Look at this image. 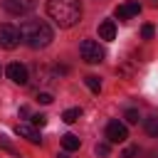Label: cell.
<instances>
[{"mask_svg":"<svg viewBox=\"0 0 158 158\" xmlns=\"http://www.w3.org/2000/svg\"><path fill=\"white\" fill-rule=\"evenodd\" d=\"M52 37H54V32L44 20H25L20 25V40H25V44L32 49L47 47L52 42Z\"/></svg>","mask_w":158,"mask_h":158,"instance_id":"6da1fadb","label":"cell"},{"mask_svg":"<svg viewBox=\"0 0 158 158\" xmlns=\"http://www.w3.org/2000/svg\"><path fill=\"white\" fill-rule=\"evenodd\" d=\"M47 15L59 27H72L81 17V5L79 0H47Z\"/></svg>","mask_w":158,"mask_h":158,"instance_id":"7a4b0ae2","label":"cell"},{"mask_svg":"<svg viewBox=\"0 0 158 158\" xmlns=\"http://www.w3.org/2000/svg\"><path fill=\"white\" fill-rule=\"evenodd\" d=\"M79 54H81V59H84L86 64H99V62H104V57H106L104 47H101L99 42H94V40H84V42L79 44Z\"/></svg>","mask_w":158,"mask_h":158,"instance_id":"3957f363","label":"cell"},{"mask_svg":"<svg viewBox=\"0 0 158 158\" xmlns=\"http://www.w3.org/2000/svg\"><path fill=\"white\" fill-rule=\"evenodd\" d=\"M20 44V30L12 25H0V47L2 49H15Z\"/></svg>","mask_w":158,"mask_h":158,"instance_id":"277c9868","label":"cell"},{"mask_svg":"<svg viewBox=\"0 0 158 158\" xmlns=\"http://www.w3.org/2000/svg\"><path fill=\"white\" fill-rule=\"evenodd\" d=\"M106 138H109V143H123L128 138V131L121 121H109L106 123Z\"/></svg>","mask_w":158,"mask_h":158,"instance_id":"5b68a950","label":"cell"},{"mask_svg":"<svg viewBox=\"0 0 158 158\" xmlns=\"http://www.w3.org/2000/svg\"><path fill=\"white\" fill-rule=\"evenodd\" d=\"M7 77L15 81V84H20V86H25L27 84V79H30V74H27V67L25 64H20V62H12V64H7Z\"/></svg>","mask_w":158,"mask_h":158,"instance_id":"8992f818","label":"cell"},{"mask_svg":"<svg viewBox=\"0 0 158 158\" xmlns=\"http://www.w3.org/2000/svg\"><path fill=\"white\" fill-rule=\"evenodd\" d=\"M2 7L10 12V15H25L35 7V0H5Z\"/></svg>","mask_w":158,"mask_h":158,"instance_id":"52a82bcc","label":"cell"},{"mask_svg":"<svg viewBox=\"0 0 158 158\" xmlns=\"http://www.w3.org/2000/svg\"><path fill=\"white\" fill-rule=\"evenodd\" d=\"M15 133H17V136H22V138H27L30 143H42L40 131H37L35 126H30V123H17V126H15Z\"/></svg>","mask_w":158,"mask_h":158,"instance_id":"ba28073f","label":"cell"},{"mask_svg":"<svg viewBox=\"0 0 158 158\" xmlns=\"http://www.w3.org/2000/svg\"><path fill=\"white\" fill-rule=\"evenodd\" d=\"M138 12H141V5H138L136 0H128V2H123V5L116 7V17H118V20H131V17L138 15Z\"/></svg>","mask_w":158,"mask_h":158,"instance_id":"9c48e42d","label":"cell"},{"mask_svg":"<svg viewBox=\"0 0 158 158\" xmlns=\"http://www.w3.org/2000/svg\"><path fill=\"white\" fill-rule=\"evenodd\" d=\"M99 37H101V40H106V42H109V40H114V37H116V25H114L111 20H104V22L99 25Z\"/></svg>","mask_w":158,"mask_h":158,"instance_id":"30bf717a","label":"cell"},{"mask_svg":"<svg viewBox=\"0 0 158 158\" xmlns=\"http://www.w3.org/2000/svg\"><path fill=\"white\" fill-rule=\"evenodd\" d=\"M62 146H64V151H77V148L81 146V141H79L74 133H64V136H62Z\"/></svg>","mask_w":158,"mask_h":158,"instance_id":"8fae6325","label":"cell"},{"mask_svg":"<svg viewBox=\"0 0 158 158\" xmlns=\"http://www.w3.org/2000/svg\"><path fill=\"white\" fill-rule=\"evenodd\" d=\"M79 116H81V109H67V111L62 114V121H64V123H74Z\"/></svg>","mask_w":158,"mask_h":158,"instance_id":"7c38bea8","label":"cell"},{"mask_svg":"<svg viewBox=\"0 0 158 158\" xmlns=\"http://www.w3.org/2000/svg\"><path fill=\"white\" fill-rule=\"evenodd\" d=\"M84 84L94 91V94H99V89H101V81H99V77H94V74H89V77H84Z\"/></svg>","mask_w":158,"mask_h":158,"instance_id":"4fadbf2b","label":"cell"},{"mask_svg":"<svg viewBox=\"0 0 158 158\" xmlns=\"http://www.w3.org/2000/svg\"><path fill=\"white\" fill-rule=\"evenodd\" d=\"M146 131H148L153 138H158V118H148V121H146Z\"/></svg>","mask_w":158,"mask_h":158,"instance_id":"5bb4252c","label":"cell"},{"mask_svg":"<svg viewBox=\"0 0 158 158\" xmlns=\"http://www.w3.org/2000/svg\"><path fill=\"white\" fill-rule=\"evenodd\" d=\"M123 118H126V123H138V118H141V116H138V111H136V109H128V111L123 114Z\"/></svg>","mask_w":158,"mask_h":158,"instance_id":"9a60e30c","label":"cell"},{"mask_svg":"<svg viewBox=\"0 0 158 158\" xmlns=\"http://www.w3.org/2000/svg\"><path fill=\"white\" fill-rule=\"evenodd\" d=\"M109 151H111V148H109V143H96V148H94V153H96V156H101V158H106V156H109Z\"/></svg>","mask_w":158,"mask_h":158,"instance_id":"2e32d148","label":"cell"},{"mask_svg":"<svg viewBox=\"0 0 158 158\" xmlns=\"http://www.w3.org/2000/svg\"><path fill=\"white\" fill-rule=\"evenodd\" d=\"M37 101H40V104H52V101H54V96H52V94H47V91H40V94H37Z\"/></svg>","mask_w":158,"mask_h":158,"instance_id":"e0dca14e","label":"cell"},{"mask_svg":"<svg viewBox=\"0 0 158 158\" xmlns=\"http://www.w3.org/2000/svg\"><path fill=\"white\" fill-rule=\"evenodd\" d=\"M44 123H47V116L44 114H35L32 116V126H44Z\"/></svg>","mask_w":158,"mask_h":158,"instance_id":"ac0fdd59","label":"cell"},{"mask_svg":"<svg viewBox=\"0 0 158 158\" xmlns=\"http://www.w3.org/2000/svg\"><path fill=\"white\" fill-rule=\"evenodd\" d=\"M141 35H143L146 40H151V37H153V25H143V30H141Z\"/></svg>","mask_w":158,"mask_h":158,"instance_id":"d6986e66","label":"cell"},{"mask_svg":"<svg viewBox=\"0 0 158 158\" xmlns=\"http://www.w3.org/2000/svg\"><path fill=\"white\" fill-rule=\"evenodd\" d=\"M133 156H138V148H136V146H133V148H126L123 158H133Z\"/></svg>","mask_w":158,"mask_h":158,"instance_id":"ffe728a7","label":"cell"},{"mask_svg":"<svg viewBox=\"0 0 158 158\" xmlns=\"http://www.w3.org/2000/svg\"><path fill=\"white\" fill-rule=\"evenodd\" d=\"M0 146H2V148H5V151H12V146H10V143H7V141H5V136H0Z\"/></svg>","mask_w":158,"mask_h":158,"instance_id":"44dd1931","label":"cell"},{"mask_svg":"<svg viewBox=\"0 0 158 158\" xmlns=\"http://www.w3.org/2000/svg\"><path fill=\"white\" fill-rule=\"evenodd\" d=\"M20 116H30V109L27 106H20Z\"/></svg>","mask_w":158,"mask_h":158,"instance_id":"7402d4cb","label":"cell"},{"mask_svg":"<svg viewBox=\"0 0 158 158\" xmlns=\"http://www.w3.org/2000/svg\"><path fill=\"white\" fill-rule=\"evenodd\" d=\"M57 158H69V156H67V153H62V156H57Z\"/></svg>","mask_w":158,"mask_h":158,"instance_id":"603a6c76","label":"cell"}]
</instances>
